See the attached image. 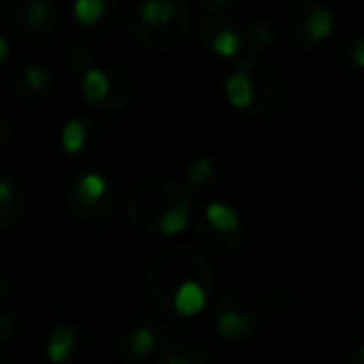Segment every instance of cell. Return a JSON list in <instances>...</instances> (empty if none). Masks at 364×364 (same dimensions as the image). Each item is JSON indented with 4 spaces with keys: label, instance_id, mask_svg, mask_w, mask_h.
I'll use <instances>...</instances> for the list:
<instances>
[{
    "label": "cell",
    "instance_id": "6da1fadb",
    "mask_svg": "<svg viewBox=\"0 0 364 364\" xmlns=\"http://www.w3.org/2000/svg\"><path fill=\"white\" fill-rule=\"evenodd\" d=\"M147 294L160 309L172 312V297L180 292L185 284L198 282L210 292L215 284V274L210 269L205 255L190 247H170L157 252L150 259L145 272Z\"/></svg>",
    "mask_w": 364,
    "mask_h": 364
},
{
    "label": "cell",
    "instance_id": "7a4b0ae2",
    "mask_svg": "<svg viewBox=\"0 0 364 364\" xmlns=\"http://www.w3.org/2000/svg\"><path fill=\"white\" fill-rule=\"evenodd\" d=\"M193 13L185 0H147L130 18V36L152 53L175 50L190 36Z\"/></svg>",
    "mask_w": 364,
    "mask_h": 364
},
{
    "label": "cell",
    "instance_id": "3957f363",
    "mask_svg": "<svg viewBox=\"0 0 364 364\" xmlns=\"http://www.w3.org/2000/svg\"><path fill=\"white\" fill-rule=\"evenodd\" d=\"M188 198H193L190 188H182L175 180H165V177H150L137 182L127 195V218L140 232H157L160 220Z\"/></svg>",
    "mask_w": 364,
    "mask_h": 364
},
{
    "label": "cell",
    "instance_id": "277c9868",
    "mask_svg": "<svg viewBox=\"0 0 364 364\" xmlns=\"http://www.w3.org/2000/svg\"><path fill=\"white\" fill-rule=\"evenodd\" d=\"M0 13L13 31L33 41H48L60 26L53 0H0Z\"/></svg>",
    "mask_w": 364,
    "mask_h": 364
},
{
    "label": "cell",
    "instance_id": "5b68a950",
    "mask_svg": "<svg viewBox=\"0 0 364 364\" xmlns=\"http://www.w3.org/2000/svg\"><path fill=\"white\" fill-rule=\"evenodd\" d=\"M157 364H208V342L193 327L177 322L162 324Z\"/></svg>",
    "mask_w": 364,
    "mask_h": 364
},
{
    "label": "cell",
    "instance_id": "8992f818",
    "mask_svg": "<svg viewBox=\"0 0 364 364\" xmlns=\"http://www.w3.org/2000/svg\"><path fill=\"white\" fill-rule=\"evenodd\" d=\"M284 26L294 43L312 46L329 36L332 31V16L314 0H292L284 11Z\"/></svg>",
    "mask_w": 364,
    "mask_h": 364
},
{
    "label": "cell",
    "instance_id": "52a82bcc",
    "mask_svg": "<svg viewBox=\"0 0 364 364\" xmlns=\"http://www.w3.org/2000/svg\"><path fill=\"white\" fill-rule=\"evenodd\" d=\"M240 68L247 73L250 85H252V107L247 112L255 117L274 115L284 102V87L279 75L257 58H250Z\"/></svg>",
    "mask_w": 364,
    "mask_h": 364
},
{
    "label": "cell",
    "instance_id": "ba28073f",
    "mask_svg": "<svg viewBox=\"0 0 364 364\" xmlns=\"http://www.w3.org/2000/svg\"><path fill=\"white\" fill-rule=\"evenodd\" d=\"M157 342H160V329L152 319L145 317L125 319L115 334V347L125 359H145L157 349Z\"/></svg>",
    "mask_w": 364,
    "mask_h": 364
},
{
    "label": "cell",
    "instance_id": "9c48e42d",
    "mask_svg": "<svg viewBox=\"0 0 364 364\" xmlns=\"http://www.w3.org/2000/svg\"><path fill=\"white\" fill-rule=\"evenodd\" d=\"M247 36H250L247 28H240L235 21L223 18V16L205 21L203 31H200V38H203L205 46H210L218 55H223V58L237 55V53L242 50L245 43H247Z\"/></svg>",
    "mask_w": 364,
    "mask_h": 364
},
{
    "label": "cell",
    "instance_id": "30bf717a",
    "mask_svg": "<svg viewBox=\"0 0 364 364\" xmlns=\"http://www.w3.org/2000/svg\"><path fill=\"white\" fill-rule=\"evenodd\" d=\"M220 309L235 314H245V317L255 319V322H262L269 312V294L259 292L257 287H247V284H240L232 287L223 299H220Z\"/></svg>",
    "mask_w": 364,
    "mask_h": 364
},
{
    "label": "cell",
    "instance_id": "8fae6325",
    "mask_svg": "<svg viewBox=\"0 0 364 364\" xmlns=\"http://www.w3.org/2000/svg\"><path fill=\"white\" fill-rule=\"evenodd\" d=\"M195 237H198L200 247H205L210 255L228 257V255L237 252L240 245H242V230H235V232H220V230L210 228L205 220H200V225L195 228Z\"/></svg>",
    "mask_w": 364,
    "mask_h": 364
},
{
    "label": "cell",
    "instance_id": "7c38bea8",
    "mask_svg": "<svg viewBox=\"0 0 364 364\" xmlns=\"http://www.w3.org/2000/svg\"><path fill=\"white\" fill-rule=\"evenodd\" d=\"M107 77H110V92H107V100L102 102L105 110L110 112L127 110L137 95V87L132 82V77L122 70H107Z\"/></svg>",
    "mask_w": 364,
    "mask_h": 364
},
{
    "label": "cell",
    "instance_id": "4fadbf2b",
    "mask_svg": "<svg viewBox=\"0 0 364 364\" xmlns=\"http://www.w3.org/2000/svg\"><path fill=\"white\" fill-rule=\"evenodd\" d=\"M77 347V332L70 327V324H58L55 329L48 337V359L53 364H65L70 362L73 352Z\"/></svg>",
    "mask_w": 364,
    "mask_h": 364
},
{
    "label": "cell",
    "instance_id": "5bb4252c",
    "mask_svg": "<svg viewBox=\"0 0 364 364\" xmlns=\"http://www.w3.org/2000/svg\"><path fill=\"white\" fill-rule=\"evenodd\" d=\"M208 304V289L198 282H190L172 297V312H177L180 317H195L200 314Z\"/></svg>",
    "mask_w": 364,
    "mask_h": 364
},
{
    "label": "cell",
    "instance_id": "9a60e30c",
    "mask_svg": "<svg viewBox=\"0 0 364 364\" xmlns=\"http://www.w3.org/2000/svg\"><path fill=\"white\" fill-rule=\"evenodd\" d=\"M257 327V322L245 314H235V312H225L218 309V332L223 334L230 342H242L245 337L252 334V329Z\"/></svg>",
    "mask_w": 364,
    "mask_h": 364
},
{
    "label": "cell",
    "instance_id": "2e32d148",
    "mask_svg": "<svg viewBox=\"0 0 364 364\" xmlns=\"http://www.w3.org/2000/svg\"><path fill=\"white\" fill-rule=\"evenodd\" d=\"M203 220L210 228L220 230V232H235V230H240V213L225 203H210Z\"/></svg>",
    "mask_w": 364,
    "mask_h": 364
},
{
    "label": "cell",
    "instance_id": "e0dca14e",
    "mask_svg": "<svg viewBox=\"0 0 364 364\" xmlns=\"http://www.w3.org/2000/svg\"><path fill=\"white\" fill-rule=\"evenodd\" d=\"M228 100H230V105H232V107L245 110V112L252 107V85H250V77H247V73H245L242 68H237V70L230 75V80H228Z\"/></svg>",
    "mask_w": 364,
    "mask_h": 364
},
{
    "label": "cell",
    "instance_id": "ac0fdd59",
    "mask_svg": "<svg viewBox=\"0 0 364 364\" xmlns=\"http://www.w3.org/2000/svg\"><path fill=\"white\" fill-rule=\"evenodd\" d=\"M82 92H85V97L92 105H102L107 100V92H110V77H107V73L97 70V68L87 70L85 77H82Z\"/></svg>",
    "mask_w": 364,
    "mask_h": 364
},
{
    "label": "cell",
    "instance_id": "d6986e66",
    "mask_svg": "<svg viewBox=\"0 0 364 364\" xmlns=\"http://www.w3.org/2000/svg\"><path fill=\"white\" fill-rule=\"evenodd\" d=\"M190 205H193V198L182 200L180 205H175V208H172L170 213H167L165 218L160 220V225H157V232H160V235H177V232H182V230L188 228Z\"/></svg>",
    "mask_w": 364,
    "mask_h": 364
},
{
    "label": "cell",
    "instance_id": "ffe728a7",
    "mask_svg": "<svg viewBox=\"0 0 364 364\" xmlns=\"http://www.w3.org/2000/svg\"><path fill=\"white\" fill-rule=\"evenodd\" d=\"M85 140H87L85 122H82V120L65 122V127H63V135H60L63 150L70 152V155H77V152H82V147H85Z\"/></svg>",
    "mask_w": 364,
    "mask_h": 364
},
{
    "label": "cell",
    "instance_id": "44dd1931",
    "mask_svg": "<svg viewBox=\"0 0 364 364\" xmlns=\"http://www.w3.org/2000/svg\"><path fill=\"white\" fill-rule=\"evenodd\" d=\"M215 172V162L210 157H198L193 165L188 167V185L190 190H200L203 185H208L210 177Z\"/></svg>",
    "mask_w": 364,
    "mask_h": 364
},
{
    "label": "cell",
    "instance_id": "7402d4cb",
    "mask_svg": "<svg viewBox=\"0 0 364 364\" xmlns=\"http://www.w3.org/2000/svg\"><path fill=\"white\" fill-rule=\"evenodd\" d=\"M75 16L82 26H95L105 16V0H77Z\"/></svg>",
    "mask_w": 364,
    "mask_h": 364
},
{
    "label": "cell",
    "instance_id": "603a6c76",
    "mask_svg": "<svg viewBox=\"0 0 364 364\" xmlns=\"http://www.w3.org/2000/svg\"><path fill=\"white\" fill-rule=\"evenodd\" d=\"M23 82H26V87L33 95H43V92H48V87H50V75H48L43 68L28 65L26 70H23Z\"/></svg>",
    "mask_w": 364,
    "mask_h": 364
},
{
    "label": "cell",
    "instance_id": "cb8c5ba5",
    "mask_svg": "<svg viewBox=\"0 0 364 364\" xmlns=\"http://www.w3.org/2000/svg\"><path fill=\"white\" fill-rule=\"evenodd\" d=\"M269 41H272V31H269V26H267V23H257V26H252V28H250L247 43L255 48V50H259V48H264Z\"/></svg>",
    "mask_w": 364,
    "mask_h": 364
},
{
    "label": "cell",
    "instance_id": "d4e9b609",
    "mask_svg": "<svg viewBox=\"0 0 364 364\" xmlns=\"http://www.w3.org/2000/svg\"><path fill=\"white\" fill-rule=\"evenodd\" d=\"M289 304H292V294L284 289L269 294V309H289Z\"/></svg>",
    "mask_w": 364,
    "mask_h": 364
},
{
    "label": "cell",
    "instance_id": "484cf974",
    "mask_svg": "<svg viewBox=\"0 0 364 364\" xmlns=\"http://www.w3.org/2000/svg\"><path fill=\"white\" fill-rule=\"evenodd\" d=\"M349 58H352L359 68H364V38H357V41L349 43Z\"/></svg>",
    "mask_w": 364,
    "mask_h": 364
},
{
    "label": "cell",
    "instance_id": "4316f807",
    "mask_svg": "<svg viewBox=\"0 0 364 364\" xmlns=\"http://www.w3.org/2000/svg\"><path fill=\"white\" fill-rule=\"evenodd\" d=\"M16 198V185L6 177H0V203H11Z\"/></svg>",
    "mask_w": 364,
    "mask_h": 364
},
{
    "label": "cell",
    "instance_id": "83f0119b",
    "mask_svg": "<svg viewBox=\"0 0 364 364\" xmlns=\"http://www.w3.org/2000/svg\"><path fill=\"white\" fill-rule=\"evenodd\" d=\"M347 364H364V344H357L347 352Z\"/></svg>",
    "mask_w": 364,
    "mask_h": 364
},
{
    "label": "cell",
    "instance_id": "f1b7e54d",
    "mask_svg": "<svg viewBox=\"0 0 364 364\" xmlns=\"http://www.w3.org/2000/svg\"><path fill=\"white\" fill-rule=\"evenodd\" d=\"M203 3L210 8H228V6H232L235 0H203Z\"/></svg>",
    "mask_w": 364,
    "mask_h": 364
},
{
    "label": "cell",
    "instance_id": "f546056e",
    "mask_svg": "<svg viewBox=\"0 0 364 364\" xmlns=\"http://www.w3.org/2000/svg\"><path fill=\"white\" fill-rule=\"evenodd\" d=\"M8 60V43H6V38L0 36V65Z\"/></svg>",
    "mask_w": 364,
    "mask_h": 364
},
{
    "label": "cell",
    "instance_id": "4dcf8cb0",
    "mask_svg": "<svg viewBox=\"0 0 364 364\" xmlns=\"http://www.w3.org/2000/svg\"><path fill=\"white\" fill-rule=\"evenodd\" d=\"M8 135V125L3 120H0V137H6Z\"/></svg>",
    "mask_w": 364,
    "mask_h": 364
}]
</instances>
